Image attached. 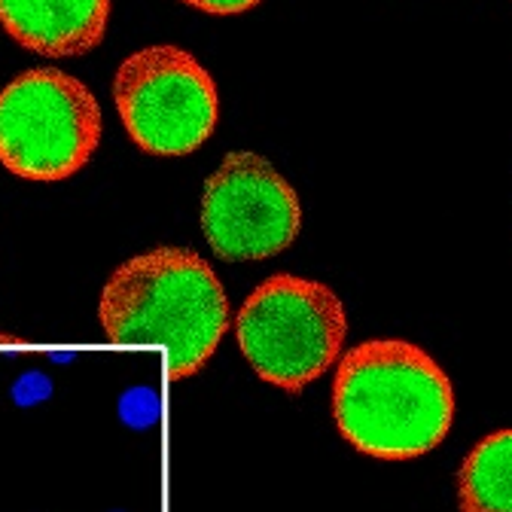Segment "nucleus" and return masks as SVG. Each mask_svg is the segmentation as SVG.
<instances>
[{
  "label": "nucleus",
  "mask_w": 512,
  "mask_h": 512,
  "mask_svg": "<svg viewBox=\"0 0 512 512\" xmlns=\"http://www.w3.org/2000/svg\"><path fill=\"white\" fill-rule=\"evenodd\" d=\"M110 345L162 348L171 381L196 375L229 330V302L196 250L159 247L122 263L101 293Z\"/></svg>",
  "instance_id": "1"
},
{
  "label": "nucleus",
  "mask_w": 512,
  "mask_h": 512,
  "mask_svg": "<svg viewBox=\"0 0 512 512\" xmlns=\"http://www.w3.org/2000/svg\"><path fill=\"white\" fill-rule=\"evenodd\" d=\"M333 418L357 452L409 461L433 452L452 430L455 388L424 348L372 339L339 363Z\"/></svg>",
  "instance_id": "2"
},
{
  "label": "nucleus",
  "mask_w": 512,
  "mask_h": 512,
  "mask_svg": "<svg viewBox=\"0 0 512 512\" xmlns=\"http://www.w3.org/2000/svg\"><path fill=\"white\" fill-rule=\"evenodd\" d=\"M348 320L339 296L320 281L275 275L256 287L238 317L235 339L263 381L296 394L342 354Z\"/></svg>",
  "instance_id": "3"
},
{
  "label": "nucleus",
  "mask_w": 512,
  "mask_h": 512,
  "mask_svg": "<svg viewBox=\"0 0 512 512\" xmlns=\"http://www.w3.org/2000/svg\"><path fill=\"white\" fill-rule=\"evenodd\" d=\"M101 141V107L86 83L34 68L0 89V162L22 180L77 174Z\"/></svg>",
  "instance_id": "4"
},
{
  "label": "nucleus",
  "mask_w": 512,
  "mask_h": 512,
  "mask_svg": "<svg viewBox=\"0 0 512 512\" xmlns=\"http://www.w3.org/2000/svg\"><path fill=\"white\" fill-rule=\"evenodd\" d=\"M119 119L144 153L189 156L217 128V86L196 55L162 43L128 55L113 77Z\"/></svg>",
  "instance_id": "5"
},
{
  "label": "nucleus",
  "mask_w": 512,
  "mask_h": 512,
  "mask_svg": "<svg viewBox=\"0 0 512 512\" xmlns=\"http://www.w3.org/2000/svg\"><path fill=\"white\" fill-rule=\"evenodd\" d=\"M299 226V196L263 156L229 153L205 183L202 229L223 260H269L293 244Z\"/></svg>",
  "instance_id": "6"
},
{
  "label": "nucleus",
  "mask_w": 512,
  "mask_h": 512,
  "mask_svg": "<svg viewBox=\"0 0 512 512\" xmlns=\"http://www.w3.org/2000/svg\"><path fill=\"white\" fill-rule=\"evenodd\" d=\"M110 22V0H0V25L25 49L49 58L92 52Z\"/></svg>",
  "instance_id": "7"
},
{
  "label": "nucleus",
  "mask_w": 512,
  "mask_h": 512,
  "mask_svg": "<svg viewBox=\"0 0 512 512\" xmlns=\"http://www.w3.org/2000/svg\"><path fill=\"white\" fill-rule=\"evenodd\" d=\"M461 512H512V430L488 433L458 473Z\"/></svg>",
  "instance_id": "8"
},
{
  "label": "nucleus",
  "mask_w": 512,
  "mask_h": 512,
  "mask_svg": "<svg viewBox=\"0 0 512 512\" xmlns=\"http://www.w3.org/2000/svg\"><path fill=\"white\" fill-rule=\"evenodd\" d=\"M119 418L125 427L132 430H150L159 418H162V400L153 388H128L122 397H119Z\"/></svg>",
  "instance_id": "9"
},
{
  "label": "nucleus",
  "mask_w": 512,
  "mask_h": 512,
  "mask_svg": "<svg viewBox=\"0 0 512 512\" xmlns=\"http://www.w3.org/2000/svg\"><path fill=\"white\" fill-rule=\"evenodd\" d=\"M13 403L22 406V409H31V406H40L52 397V378L46 372H25L10 391Z\"/></svg>",
  "instance_id": "10"
},
{
  "label": "nucleus",
  "mask_w": 512,
  "mask_h": 512,
  "mask_svg": "<svg viewBox=\"0 0 512 512\" xmlns=\"http://www.w3.org/2000/svg\"><path fill=\"white\" fill-rule=\"evenodd\" d=\"M183 4L199 13H211V16H241L253 10L256 4H263V0H183Z\"/></svg>",
  "instance_id": "11"
}]
</instances>
